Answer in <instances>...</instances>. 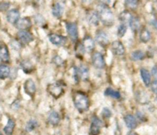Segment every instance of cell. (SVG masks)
Instances as JSON below:
<instances>
[{
  "instance_id": "cell-1",
  "label": "cell",
  "mask_w": 157,
  "mask_h": 135,
  "mask_svg": "<svg viewBox=\"0 0 157 135\" xmlns=\"http://www.w3.org/2000/svg\"><path fill=\"white\" fill-rule=\"evenodd\" d=\"M74 103L76 108L81 112L87 110L90 106V101L87 96L81 92H77L74 95Z\"/></svg>"
},
{
  "instance_id": "cell-2",
  "label": "cell",
  "mask_w": 157,
  "mask_h": 135,
  "mask_svg": "<svg viewBox=\"0 0 157 135\" xmlns=\"http://www.w3.org/2000/svg\"><path fill=\"white\" fill-rule=\"evenodd\" d=\"M100 18L106 25H110L113 21V14L107 6L102 5L98 7Z\"/></svg>"
},
{
  "instance_id": "cell-3",
  "label": "cell",
  "mask_w": 157,
  "mask_h": 135,
  "mask_svg": "<svg viewBox=\"0 0 157 135\" xmlns=\"http://www.w3.org/2000/svg\"><path fill=\"white\" fill-rule=\"evenodd\" d=\"M66 29L69 37L71 38L72 41H77L78 38V30L77 25L73 22H67L66 24Z\"/></svg>"
},
{
  "instance_id": "cell-4",
  "label": "cell",
  "mask_w": 157,
  "mask_h": 135,
  "mask_svg": "<svg viewBox=\"0 0 157 135\" xmlns=\"http://www.w3.org/2000/svg\"><path fill=\"white\" fill-rule=\"evenodd\" d=\"M48 91L55 98H58L64 92V89L60 84H51L48 86Z\"/></svg>"
},
{
  "instance_id": "cell-5",
  "label": "cell",
  "mask_w": 157,
  "mask_h": 135,
  "mask_svg": "<svg viewBox=\"0 0 157 135\" xmlns=\"http://www.w3.org/2000/svg\"><path fill=\"white\" fill-rule=\"evenodd\" d=\"M92 62L97 68H103L105 66V61L103 55L100 52H95L92 56Z\"/></svg>"
},
{
  "instance_id": "cell-6",
  "label": "cell",
  "mask_w": 157,
  "mask_h": 135,
  "mask_svg": "<svg viewBox=\"0 0 157 135\" xmlns=\"http://www.w3.org/2000/svg\"><path fill=\"white\" fill-rule=\"evenodd\" d=\"M49 40L55 45H64L67 42V38L58 34H50L48 35Z\"/></svg>"
},
{
  "instance_id": "cell-7",
  "label": "cell",
  "mask_w": 157,
  "mask_h": 135,
  "mask_svg": "<svg viewBox=\"0 0 157 135\" xmlns=\"http://www.w3.org/2000/svg\"><path fill=\"white\" fill-rule=\"evenodd\" d=\"M102 126V121L98 118H94L92 121L90 127V135H98L101 131V127Z\"/></svg>"
},
{
  "instance_id": "cell-8",
  "label": "cell",
  "mask_w": 157,
  "mask_h": 135,
  "mask_svg": "<svg viewBox=\"0 0 157 135\" xmlns=\"http://www.w3.org/2000/svg\"><path fill=\"white\" fill-rule=\"evenodd\" d=\"M24 90L27 94L33 97L36 92V86L32 79H28L24 84Z\"/></svg>"
},
{
  "instance_id": "cell-9",
  "label": "cell",
  "mask_w": 157,
  "mask_h": 135,
  "mask_svg": "<svg viewBox=\"0 0 157 135\" xmlns=\"http://www.w3.org/2000/svg\"><path fill=\"white\" fill-rule=\"evenodd\" d=\"M18 38L20 40V41L21 43H24V44H28V43L33 41L34 39L33 35L30 32H27L25 30H21L20 32H18Z\"/></svg>"
},
{
  "instance_id": "cell-10",
  "label": "cell",
  "mask_w": 157,
  "mask_h": 135,
  "mask_svg": "<svg viewBox=\"0 0 157 135\" xmlns=\"http://www.w3.org/2000/svg\"><path fill=\"white\" fill-rule=\"evenodd\" d=\"M112 51L113 54L117 56H122L125 53V48L120 41H115L112 43Z\"/></svg>"
},
{
  "instance_id": "cell-11",
  "label": "cell",
  "mask_w": 157,
  "mask_h": 135,
  "mask_svg": "<svg viewBox=\"0 0 157 135\" xmlns=\"http://www.w3.org/2000/svg\"><path fill=\"white\" fill-rule=\"evenodd\" d=\"M15 26H16L17 29H20V30H26V29L31 28L32 21L29 18H19L18 21L15 23Z\"/></svg>"
},
{
  "instance_id": "cell-12",
  "label": "cell",
  "mask_w": 157,
  "mask_h": 135,
  "mask_svg": "<svg viewBox=\"0 0 157 135\" xmlns=\"http://www.w3.org/2000/svg\"><path fill=\"white\" fill-rule=\"evenodd\" d=\"M96 40L101 45L107 46L109 43V38L107 34L103 31H99L96 34Z\"/></svg>"
},
{
  "instance_id": "cell-13",
  "label": "cell",
  "mask_w": 157,
  "mask_h": 135,
  "mask_svg": "<svg viewBox=\"0 0 157 135\" xmlns=\"http://www.w3.org/2000/svg\"><path fill=\"white\" fill-rule=\"evenodd\" d=\"M20 13L17 9H12L7 14V20L12 24H15L19 19Z\"/></svg>"
},
{
  "instance_id": "cell-14",
  "label": "cell",
  "mask_w": 157,
  "mask_h": 135,
  "mask_svg": "<svg viewBox=\"0 0 157 135\" xmlns=\"http://www.w3.org/2000/svg\"><path fill=\"white\" fill-rule=\"evenodd\" d=\"M77 73L79 78H81L83 81H87L89 78V69L87 66L82 65L80 66L77 70Z\"/></svg>"
},
{
  "instance_id": "cell-15",
  "label": "cell",
  "mask_w": 157,
  "mask_h": 135,
  "mask_svg": "<svg viewBox=\"0 0 157 135\" xmlns=\"http://www.w3.org/2000/svg\"><path fill=\"white\" fill-rule=\"evenodd\" d=\"M0 59L4 62H9V52L5 44H0Z\"/></svg>"
},
{
  "instance_id": "cell-16",
  "label": "cell",
  "mask_w": 157,
  "mask_h": 135,
  "mask_svg": "<svg viewBox=\"0 0 157 135\" xmlns=\"http://www.w3.org/2000/svg\"><path fill=\"white\" fill-rule=\"evenodd\" d=\"M124 121H125L127 127L130 129H134L137 126V121H136V118L131 114L126 115L124 118Z\"/></svg>"
},
{
  "instance_id": "cell-17",
  "label": "cell",
  "mask_w": 157,
  "mask_h": 135,
  "mask_svg": "<svg viewBox=\"0 0 157 135\" xmlns=\"http://www.w3.org/2000/svg\"><path fill=\"white\" fill-rule=\"evenodd\" d=\"M83 46L87 52H91L94 48V41L90 36H86L83 40Z\"/></svg>"
},
{
  "instance_id": "cell-18",
  "label": "cell",
  "mask_w": 157,
  "mask_h": 135,
  "mask_svg": "<svg viewBox=\"0 0 157 135\" xmlns=\"http://www.w3.org/2000/svg\"><path fill=\"white\" fill-rule=\"evenodd\" d=\"M140 75L142 77L143 81L145 84V85L147 87H149L151 84V76H150V72L147 69L142 68L140 70Z\"/></svg>"
},
{
  "instance_id": "cell-19",
  "label": "cell",
  "mask_w": 157,
  "mask_h": 135,
  "mask_svg": "<svg viewBox=\"0 0 157 135\" xmlns=\"http://www.w3.org/2000/svg\"><path fill=\"white\" fill-rule=\"evenodd\" d=\"M64 12V7L61 3H56L52 8V14L56 18H61Z\"/></svg>"
},
{
  "instance_id": "cell-20",
  "label": "cell",
  "mask_w": 157,
  "mask_h": 135,
  "mask_svg": "<svg viewBox=\"0 0 157 135\" xmlns=\"http://www.w3.org/2000/svg\"><path fill=\"white\" fill-rule=\"evenodd\" d=\"M48 121L51 124H52V125H58L60 122V116L59 114H58V112L55 111V110L51 112L50 114H49L48 116Z\"/></svg>"
},
{
  "instance_id": "cell-21",
  "label": "cell",
  "mask_w": 157,
  "mask_h": 135,
  "mask_svg": "<svg viewBox=\"0 0 157 135\" xmlns=\"http://www.w3.org/2000/svg\"><path fill=\"white\" fill-rule=\"evenodd\" d=\"M15 121L12 119H9L8 121L7 124L6 125V127H4V132L6 135H12L14 131V128H15Z\"/></svg>"
},
{
  "instance_id": "cell-22",
  "label": "cell",
  "mask_w": 157,
  "mask_h": 135,
  "mask_svg": "<svg viewBox=\"0 0 157 135\" xmlns=\"http://www.w3.org/2000/svg\"><path fill=\"white\" fill-rule=\"evenodd\" d=\"M151 38V34H150V31L147 29L144 28L140 31V39L143 41V42H148Z\"/></svg>"
},
{
  "instance_id": "cell-23",
  "label": "cell",
  "mask_w": 157,
  "mask_h": 135,
  "mask_svg": "<svg viewBox=\"0 0 157 135\" xmlns=\"http://www.w3.org/2000/svg\"><path fill=\"white\" fill-rule=\"evenodd\" d=\"M100 15L98 12L97 13L96 12H92L89 14L88 15V21L90 24L94 25H98L100 21Z\"/></svg>"
},
{
  "instance_id": "cell-24",
  "label": "cell",
  "mask_w": 157,
  "mask_h": 135,
  "mask_svg": "<svg viewBox=\"0 0 157 135\" xmlns=\"http://www.w3.org/2000/svg\"><path fill=\"white\" fill-rule=\"evenodd\" d=\"M9 74H10V68L9 66L6 64H1L0 65V78L5 79L9 77Z\"/></svg>"
},
{
  "instance_id": "cell-25",
  "label": "cell",
  "mask_w": 157,
  "mask_h": 135,
  "mask_svg": "<svg viewBox=\"0 0 157 135\" xmlns=\"http://www.w3.org/2000/svg\"><path fill=\"white\" fill-rule=\"evenodd\" d=\"M132 18H133V16H132L131 14L129 12H127V11H124V12H123L120 15V20H121V21H122L124 24H126V23H130V20L132 19Z\"/></svg>"
},
{
  "instance_id": "cell-26",
  "label": "cell",
  "mask_w": 157,
  "mask_h": 135,
  "mask_svg": "<svg viewBox=\"0 0 157 135\" xmlns=\"http://www.w3.org/2000/svg\"><path fill=\"white\" fill-rule=\"evenodd\" d=\"M104 94H105V95H107V96L112 97V98H115V99H120L121 97L120 92L117 91L113 90V89H112V88H110V87H108L107 89H106Z\"/></svg>"
},
{
  "instance_id": "cell-27",
  "label": "cell",
  "mask_w": 157,
  "mask_h": 135,
  "mask_svg": "<svg viewBox=\"0 0 157 135\" xmlns=\"http://www.w3.org/2000/svg\"><path fill=\"white\" fill-rule=\"evenodd\" d=\"M130 25L131 28L133 32H136V31L139 30L140 26V20L137 18H132V19L130 21Z\"/></svg>"
},
{
  "instance_id": "cell-28",
  "label": "cell",
  "mask_w": 157,
  "mask_h": 135,
  "mask_svg": "<svg viewBox=\"0 0 157 135\" xmlns=\"http://www.w3.org/2000/svg\"><path fill=\"white\" fill-rule=\"evenodd\" d=\"M145 57V54L142 52V51H135V52H132L131 54V58L134 61H139V60L144 59Z\"/></svg>"
},
{
  "instance_id": "cell-29",
  "label": "cell",
  "mask_w": 157,
  "mask_h": 135,
  "mask_svg": "<svg viewBox=\"0 0 157 135\" xmlns=\"http://www.w3.org/2000/svg\"><path fill=\"white\" fill-rule=\"evenodd\" d=\"M37 127H38V122L36 121H35V120H30L27 123V124H26L25 129L27 131L31 132L35 130Z\"/></svg>"
},
{
  "instance_id": "cell-30",
  "label": "cell",
  "mask_w": 157,
  "mask_h": 135,
  "mask_svg": "<svg viewBox=\"0 0 157 135\" xmlns=\"http://www.w3.org/2000/svg\"><path fill=\"white\" fill-rule=\"evenodd\" d=\"M138 0H125L126 6L130 9H136L138 6Z\"/></svg>"
},
{
  "instance_id": "cell-31",
  "label": "cell",
  "mask_w": 157,
  "mask_h": 135,
  "mask_svg": "<svg viewBox=\"0 0 157 135\" xmlns=\"http://www.w3.org/2000/svg\"><path fill=\"white\" fill-rule=\"evenodd\" d=\"M21 67H22L23 71H25V72L32 71V70L33 69V65L30 61H23V62L21 63Z\"/></svg>"
},
{
  "instance_id": "cell-32",
  "label": "cell",
  "mask_w": 157,
  "mask_h": 135,
  "mask_svg": "<svg viewBox=\"0 0 157 135\" xmlns=\"http://www.w3.org/2000/svg\"><path fill=\"white\" fill-rule=\"evenodd\" d=\"M137 99L139 100V101L141 104H145V103L148 101V97H147V94H146L145 93L140 92V93L138 94Z\"/></svg>"
},
{
  "instance_id": "cell-33",
  "label": "cell",
  "mask_w": 157,
  "mask_h": 135,
  "mask_svg": "<svg viewBox=\"0 0 157 135\" xmlns=\"http://www.w3.org/2000/svg\"><path fill=\"white\" fill-rule=\"evenodd\" d=\"M126 32H127V25L126 24H121V25L119 26L118 28V31H117V34L120 37H123L124 35H125Z\"/></svg>"
},
{
  "instance_id": "cell-34",
  "label": "cell",
  "mask_w": 157,
  "mask_h": 135,
  "mask_svg": "<svg viewBox=\"0 0 157 135\" xmlns=\"http://www.w3.org/2000/svg\"><path fill=\"white\" fill-rule=\"evenodd\" d=\"M102 115L104 118H110L112 115V112L108 107H104L103 109V111H102Z\"/></svg>"
},
{
  "instance_id": "cell-35",
  "label": "cell",
  "mask_w": 157,
  "mask_h": 135,
  "mask_svg": "<svg viewBox=\"0 0 157 135\" xmlns=\"http://www.w3.org/2000/svg\"><path fill=\"white\" fill-rule=\"evenodd\" d=\"M9 6H10V4L9 2H0V12L6 11L9 8Z\"/></svg>"
},
{
  "instance_id": "cell-36",
  "label": "cell",
  "mask_w": 157,
  "mask_h": 135,
  "mask_svg": "<svg viewBox=\"0 0 157 135\" xmlns=\"http://www.w3.org/2000/svg\"><path fill=\"white\" fill-rule=\"evenodd\" d=\"M151 89L152 91H153V93L157 94V80H155V81L152 83Z\"/></svg>"
},
{
  "instance_id": "cell-37",
  "label": "cell",
  "mask_w": 157,
  "mask_h": 135,
  "mask_svg": "<svg viewBox=\"0 0 157 135\" xmlns=\"http://www.w3.org/2000/svg\"><path fill=\"white\" fill-rule=\"evenodd\" d=\"M152 75L155 78L157 79V66H154V67L152 68Z\"/></svg>"
},
{
  "instance_id": "cell-38",
  "label": "cell",
  "mask_w": 157,
  "mask_h": 135,
  "mask_svg": "<svg viewBox=\"0 0 157 135\" xmlns=\"http://www.w3.org/2000/svg\"><path fill=\"white\" fill-rule=\"evenodd\" d=\"M101 1L104 4H109L110 2V0H101Z\"/></svg>"
},
{
  "instance_id": "cell-39",
  "label": "cell",
  "mask_w": 157,
  "mask_h": 135,
  "mask_svg": "<svg viewBox=\"0 0 157 135\" xmlns=\"http://www.w3.org/2000/svg\"><path fill=\"white\" fill-rule=\"evenodd\" d=\"M127 135H138V134L136 133H135V132L130 131L129 132V133H127Z\"/></svg>"
},
{
  "instance_id": "cell-40",
  "label": "cell",
  "mask_w": 157,
  "mask_h": 135,
  "mask_svg": "<svg viewBox=\"0 0 157 135\" xmlns=\"http://www.w3.org/2000/svg\"><path fill=\"white\" fill-rule=\"evenodd\" d=\"M153 25H154V27L157 29V20H156V21H153Z\"/></svg>"
}]
</instances>
